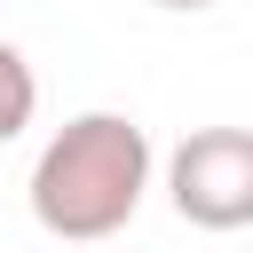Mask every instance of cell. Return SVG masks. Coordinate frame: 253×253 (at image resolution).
Returning <instances> with one entry per match:
<instances>
[{
  "mask_svg": "<svg viewBox=\"0 0 253 253\" xmlns=\"http://www.w3.org/2000/svg\"><path fill=\"white\" fill-rule=\"evenodd\" d=\"M32 111H40V79H32L24 47L0 40V142H16V134L32 126Z\"/></svg>",
  "mask_w": 253,
  "mask_h": 253,
  "instance_id": "3",
  "label": "cell"
},
{
  "mask_svg": "<svg viewBox=\"0 0 253 253\" xmlns=\"http://www.w3.org/2000/svg\"><path fill=\"white\" fill-rule=\"evenodd\" d=\"M166 206L190 229H245L253 221V134L245 126H190L166 150Z\"/></svg>",
  "mask_w": 253,
  "mask_h": 253,
  "instance_id": "2",
  "label": "cell"
},
{
  "mask_svg": "<svg viewBox=\"0 0 253 253\" xmlns=\"http://www.w3.org/2000/svg\"><path fill=\"white\" fill-rule=\"evenodd\" d=\"M150 8H166V16H206V8H221V0H150Z\"/></svg>",
  "mask_w": 253,
  "mask_h": 253,
  "instance_id": "4",
  "label": "cell"
},
{
  "mask_svg": "<svg viewBox=\"0 0 253 253\" xmlns=\"http://www.w3.org/2000/svg\"><path fill=\"white\" fill-rule=\"evenodd\" d=\"M150 174H158V150H150V134L126 111H79V119H63L40 142L24 198H32V221L47 237L103 245V237H119L142 213Z\"/></svg>",
  "mask_w": 253,
  "mask_h": 253,
  "instance_id": "1",
  "label": "cell"
}]
</instances>
